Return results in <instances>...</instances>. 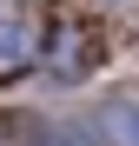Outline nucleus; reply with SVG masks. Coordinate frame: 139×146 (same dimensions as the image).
Listing matches in <instances>:
<instances>
[{
  "instance_id": "1",
  "label": "nucleus",
  "mask_w": 139,
  "mask_h": 146,
  "mask_svg": "<svg viewBox=\"0 0 139 146\" xmlns=\"http://www.w3.org/2000/svg\"><path fill=\"white\" fill-rule=\"evenodd\" d=\"M40 146H106V139H99V133H80V126H53Z\"/></svg>"
},
{
  "instance_id": "2",
  "label": "nucleus",
  "mask_w": 139,
  "mask_h": 146,
  "mask_svg": "<svg viewBox=\"0 0 139 146\" xmlns=\"http://www.w3.org/2000/svg\"><path fill=\"white\" fill-rule=\"evenodd\" d=\"M113 133H119L126 146H139V113H132V106H119V113H113Z\"/></svg>"
}]
</instances>
